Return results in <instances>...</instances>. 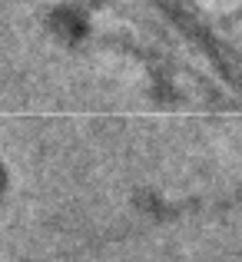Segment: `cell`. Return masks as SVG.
<instances>
[{"instance_id": "6da1fadb", "label": "cell", "mask_w": 242, "mask_h": 262, "mask_svg": "<svg viewBox=\"0 0 242 262\" xmlns=\"http://www.w3.org/2000/svg\"><path fill=\"white\" fill-rule=\"evenodd\" d=\"M0 189H4V173H0Z\"/></svg>"}]
</instances>
